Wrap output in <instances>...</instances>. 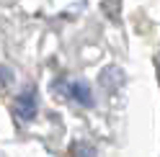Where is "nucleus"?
Listing matches in <instances>:
<instances>
[{"label": "nucleus", "mask_w": 160, "mask_h": 157, "mask_svg": "<svg viewBox=\"0 0 160 157\" xmlns=\"http://www.w3.org/2000/svg\"><path fill=\"white\" fill-rule=\"evenodd\" d=\"M16 111H18V116L26 119V121L34 119V116H36V93H34V90H26V93L16 101Z\"/></svg>", "instance_id": "obj_1"}, {"label": "nucleus", "mask_w": 160, "mask_h": 157, "mask_svg": "<svg viewBox=\"0 0 160 157\" xmlns=\"http://www.w3.org/2000/svg\"><path fill=\"white\" fill-rule=\"evenodd\" d=\"M67 93L72 95V98H78L80 103H91V90H88L85 85H80V83H72L67 88Z\"/></svg>", "instance_id": "obj_2"}]
</instances>
